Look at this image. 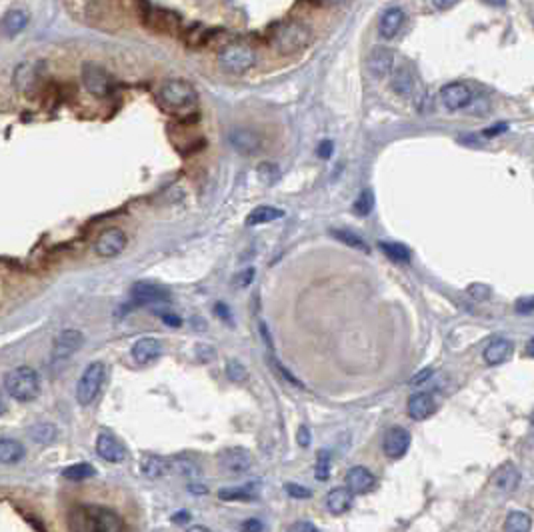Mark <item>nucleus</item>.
Listing matches in <instances>:
<instances>
[{"mask_svg": "<svg viewBox=\"0 0 534 532\" xmlns=\"http://www.w3.org/2000/svg\"><path fill=\"white\" fill-rule=\"evenodd\" d=\"M291 531L298 532V531H316V526L312 524V522H305V520H300V522H294L291 526Z\"/></svg>", "mask_w": 534, "mask_h": 532, "instance_id": "nucleus-53", "label": "nucleus"}, {"mask_svg": "<svg viewBox=\"0 0 534 532\" xmlns=\"http://www.w3.org/2000/svg\"><path fill=\"white\" fill-rule=\"evenodd\" d=\"M533 529V518L522 513V510H512L510 515L506 516L504 522V531L506 532H528Z\"/></svg>", "mask_w": 534, "mask_h": 532, "instance_id": "nucleus-32", "label": "nucleus"}, {"mask_svg": "<svg viewBox=\"0 0 534 532\" xmlns=\"http://www.w3.org/2000/svg\"><path fill=\"white\" fill-rule=\"evenodd\" d=\"M97 454L106 462H122L127 458V446L108 433H100L97 438Z\"/></svg>", "mask_w": 534, "mask_h": 532, "instance_id": "nucleus-15", "label": "nucleus"}, {"mask_svg": "<svg viewBox=\"0 0 534 532\" xmlns=\"http://www.w3.org/2000/svg\"><path fill=\"white\" fill-rule=\"evenodd\" d=\"M257 63V52L244 42L225 45L218 52V65L228 74H244Z\"/></svg>", "mask_w": 534, "mask_h": 532, "instance_id": "nucleus-4", "label": "nucleus"}, {"mask_svg": "<svg viewBox=\"0 0 534 532\" xmlns=\"http://www.w3.org/2000/svg\"><path fill=\"white\" fill-rule=\"evenodd\" d=\"M29 435L36 444H50L56 438V426L50 422H38L29 430Z\"/></svg>", "mask_w": 534, "mask_h": 532, "instance_id": "nucleus-36", "label": "nucleus"}, {"mask_svg": "<svg viewBox=\"0 0 534 532\" xmlns=\"http://www.w3.org/2000/svg\"><path fill=\"white\" fill-rule=\"evenodd\" d=\"M456 2L458 0H432V4L437 6L438 10H448V8H453Z\"/></svg>", "mask_w": 534, "mask_h": 532, "instance_id": "nucleus-55", "label": "nucleus"}, {"mask_svg": "<svg viewBox=\"0 0 534 532\" xmlns=\"http://www.w3.org/2000/svg\"><path fill=\"white\" fill-rule=\"evenodd\" d=\"M4 390L17 403H33L40 394V378L38 372L31 366H17L6 372Z\"/></svg>", "mask_w": 534, "mask_h": 532, "instance_id": "nucleus-2", "label": "nucleus"}, {"mask_svg": "<svg viewBox=\"0 0 534 532\" xmlns=\"http://www.w3.org/2000/svg\"><path fill=\"white\" fill-rule=\"evenodd\" d=\"M162 355V344L161 340L154 337H143L132 344V358L140 364L145 362H152Z\"/></svg>", "mask_w": 534, "mask_h": 532, "instance_id": "nucleus-21", "label": "nucleus"}, {"mask_svg": "<svg viewBox=\"0 0 534 532\" xmlns=\"http://www.w3.org/2000/svg\"><path fill=\"white\" fill-rule=\"evenodd\" d=\"M378 246H380V250L390 258V260H394V262H398V264H405L410 260V252H408V248H406L405 244H400V242H378Z\"/></svg>", "mask_w": 534, "mask_h": 532, "instance_id": "nucleus-35", "label": "nucleus"}, {"mask_svg": "<svg viewBox=\"0 0 534 532\" xmlns=\"http://www.w3.org/2000/svg\"><path fill=\"white\" fill-rule=\"evenodd\" d=\"M161 319L168 324V326H172V328H178V326L182 324V321L178 319L177 314H161Z\"/></svg>", "mask_w": 534, "mask_h": 532, "instance_id": "nucleus-54", "label": "nucleus"}, {"mask_svg": "<svg viewBox=\"0 0 534 532\" xmlns=\"http://www.w3.org/2000/svg\"><path fill=\"white\" fill-rule=\"evenodd\" d=\"M273 362H275L276 371H278V372H280V374H282V378H286V380H289V382H291V385H294V387L305 388V385H302V382H300V380H298V378H296V376H292L291 371H286V369H284V366H282V364H280V362H278V360H275V358H273Z\"/></svg>", "mask_w": 534, "mask_h": 532, "instance_id": "nucleus-45", "label": "nucleus"}, {"mask_svg": "<svg viewBox=\"0 0 534 532\" xmlns=\"http://www.w3.org/2000/svg\"><path fill=\"white\" fill-rule=\"evenodd\" d=\"M390 88L398 95V97H410L414 90V76L410 72L408 66H400L396 70H392L390 76Z\"/></svg>", "mask_w": 534, "mask_h": 532, "instance_id": "nucleus-26", "label": "nucleus"}, {"mask_svg": "<svg viewBox=\"0 0 534 532\" xmlns=\"http://www.w3.org/2000/svg\"><path fill=\"white\" fill-rule=\"evenodd\" d=\"M130 296L140 307L143 305H159V303H168L170 300L168 291H164L159 284H152V282H136V284H132Z\"/></svg>", "mask_w": 534, "mask_h": 532, "instance_id": "nucleus-16", "label": "nucleus"}, {"mask_svg": "<svg viewBox=\"0 0 534 532\" xmlns=\"http://www.w3.org/2000/svg\"><path fill=\"white\" fill-rule=\"evenodd\" d=\"M159 102L164 111L172 114H180L191 111L198 102L196 88L184 79H172L166 81L159 90Z\"/></svg>", "mask_w": 534, "mask_h": 532, "instance_id": "nucleus-1", "label": "nucleus"}, {"mask_svg": "<svg viewBox=\"0 0 534 532\" xmlns=\"http://www.w3.org/2000/svg\"><path fill=\"white\" fill-rule=\"evenodd\" d=\"M259 178L264 182V184H275L276 180L280 178V170H278V166L273 164V162H262L259 164Z\"/></svg>", "mask_w": 534, "mask_h": 532, "instance_id": "nucleus-40", "label": "nucleus"}, {"mask_svg": "<svg viewBox=\"0 0 534 532\" xmlns=\"http://www.w3.org/2000/svg\"><path fill=\"white\" fill-rule=\"evenodd\" d=\"M196 356H198L202 362H211V360L216 358V350H214L212 346H209V344H198V346H196Z\"/></svg>", "mask_w": 534, "mask_h": 532, "instance_id": "nucleus-44", "label": "nucleus"}, {"mask_svg": "<svg viewBox=\"0 0 534 532\" xmlns=\"http://www.w3.org/2000/svg\"><path fill=\"white\" fill-rule=\"evenodd\" d=\"M220 500H252L257 499V484H244L238 488H222L218 490Z\"/></svg>", "mask_w": 534, "mask_h": 532, "instance_id": "nucleus-33", "label": "nucleus"}, {"mask_svg": "<svg viewBox=\"0 0 534 532\" xmlns=\"http://www.w3.org/2000/svg\"><path fill=\"white\" fill-rule=\"evenodd\" d=\"M405 10L400 8V6H390L387 8L385 13H382V17H380V22H378V33L382 38H394L396 33L403 29V24H405Z\"/></svg>", "mask_w": 534, "mask_h": 532, "instance_id": "nucleus-20", "label": "nucleus"}, {"mask_svg": "<svg viewBox=\"0 0 534 532\" xmlns=\"http://www.w3.org/2000/svg\"><path fill=\"white\" fill-rule=\"evenodd\" d=\"M366 68L374 79H387L394 68V52L387 47H374L366 58Z\"/></svg>", "mask_w": 534, "mask_h": 532, "instance_id": "nucleus-14", "label": "nucleus"}, {"mask_svg": "<svg viewBox=\"0 0 534 532\" xmlns=\"http://www.w3.org/2000/svg\"><path fill=\"white\" fill-rule=\"evenodd\" d=\"M254 268H246L243 273H238V275L234 276V287L236 289H246L252 280H254Z\"/></svg>", "mask_w": 534, "mask_h": 532, "instance_id": "nucleus-43", "label": "nucleus"}, {"mask_svg": "<svg viewBox=\"0 0 534 532\" xmlns=\"http://www.w3.org/2000/svg\"><path fill=\"white\" fill-rule=\"evenodd\" d=\"M282 216H284V210L276 209V207H266V204H264V207H257V209L248 214L246 225L248 226L266 225V223L278 220V218H282Z\"/></svg>", "mask_w": 534, "mask_h": 532, "instance_id": "nucleus-30", "label": "nucleus"}, {"mask_svg": "<svg viewBox=\"0 0 534 532\" xmlns=\"http://www.w3.org/2000/svg\"><path fill=\"white\" fill-rule=\"evenodd\" d=\"M24 446L22 442L13 438H0V465H17L24 458Z\"/></svg>", "mask_w": 534, "mask_h": 532, "instance_id": "nucleus-27", "label": "nucleus"}, {"mask_svg": "<svg viewBox=\"0 0 534 532\" xmlns=\"http://www.w3.org/2000/svg\"><path fill=\"white\" fill-rule=\"evenodd\" d=\"M432 376V369H424V371H421L412 380H410V385H421V382H424V380H428Z\"/></svg>", "mask_w": 534, "mask_h": 532, "instance_id": "nucleus-52", "label": "nucleus"}, {"mask_svg": "<svg viewBox=\"0 0 534 532\" xmlns=\"http://www.w3.org/2000/svg\"><path fill=\"white\" fill-rule=\"evenodd\" d=\"M326 2H330V4H340V2H346V0H326Z\"/></svg>", "mask_w": 534, "mask_h": 532, "instance_id": "nucleus-61", "label": "nucleus"}, {"mask_svg": "<svg viewBox=\"0 0 534 532\" xmlns=\"http://www.w3.org/2000/svg\"><path fill=\"white\" fill-rule=\"evenodd\" d=\"M143 22L150 31L162 34H178L180 26H182L180 15L168 10V8H154L150 4H146L143 10Z\"/></svg>", "mask_w": 534, "mask_h": 532, "instance_id": "nucleus-6", "label": "nucleus"}, {"mask_svg": "<svg viewBox=\"0 0 534 532\" xmlns=\"http://www.w3.org/2000/svg\"><path fill=\"white\" fill-rule=\"evenodd\" d=\"M410 446V433L406 428H400V426H394L390 428L387 436H385V454L389 458H403Z\"/></svg>", "mask_w": 534, "mask_h": 532, "instance_id": "nucleus-17", "label": "nucleus"}, {"mask_svg": "<svg viewBox=\"0 0 534 532\" xmlns=\"http://www.w3.org/2000/svg\"><path fill=\"white\" fill-rule=\"evenodd\" d=\"M82 86L86 88L88 95L97 98H104L111 95L113 90V81L111 74L102 68V66L95 65V63H86L82 66Z\"/></svg>", "mask_w": 534, "mask_h": 532, "instance_id": "nucleus-8", "label": "nucleus"}, {"mask_svg": "<svg viewBox=\"0 0 534 532\" xmlns=\"http://www.w3.org/2000/svg\"><path fill=\"white\" fill-rule=\"evenodd\" d=\"M82 518L88 522L86 531H97V532H120L124 531V522L122 518L102 506H88L82 508Z\"/></svg>", "mask_w": 534, "mask_h": 532, "instance_id": "nucleus-7", "label": "nucleus"}, {"mask_svg": "<svg viewBox=\"0 0 534 532\" xmlns=\"http://www.w3.org/2000/svg\"><path fill=\"white\" fill-rule=\"evenodd\" d=\"M104 364L102 362H90L84 372H82L81 380L76 385V401L81 406H88L95 403V398L98 396L102 382H104Z\"/></svg>", "mask_w": 534, "mask_h": 532, "instance_id": "nucleus-5", "label": "nucleus"}, {"mask_svg": "<svg viewBox=\"0 0 534 532\" xmlns=\"http://www.w3.org/2000/svg\"><path fill=\"white\" fill-rule=\"evenodd\" d=\"M214 312L222 319V321H227V323H232V316H230V312H228L227 305H222V303H216L214 305Z\"/></svg>", "mask_w": 534, "mask_h": 532, "instance_id": "nucleus-50", "label": "nucleus"}, {"mask_svg": "<svg viewBox=\"0 0 534 532\" xmlns=\"http://www.w3.org/2000/svg\"><path fill=\"white\" fill-rule=\"evenodd\" d=\"M296 438H298V444H300V446H308V444H310V430H308V426H300Z\"/></svg>", "mask_w": 534, "mask_h": 532, "instance_id": "nucleus-51", "label": "nucleus"}, {"mask_svg": "<svg viewBox=\"0 0 534 532\" xmlns=\"http://www.w3.org/2000/svg\"><path fill=\"white\" fill-rule=\"evenodd\" d=\"M218 465L230 474H244L252 467V454L241 446H230L218 454Z\"/></svg>", "mask_w": 534, "mask_h": 532, "instance_id": "nucleus-10", "label": "nucleus"}, {"mask_svg": "<svg viewBox=\"0 0 534 532\" xmlns=\"http://www.w3.org/2000/svg\"><path fill=\"white\" fill-rule=\"evenodd\" d=\"M374 209V193L371 188H366V191H362L360 196L356 198L355 207L353 210L356 212V216H369Z\"/></svg>", "mask_w": 534, "mask_h": 532, "instance_id": "nucleus-38", "label": "nucleus"}, {"mask_svg": "<svg viewBox=\"0 0 534 532\" xmlns=\"http://www.w3.org/2000/svg\"><path fill=\"white\" fill-rule=\"evenodd\" d=\"M140 472L146 478L156 481V478H161V476L170 472V458H164L159 454H146L145 458L140 460Z\"/></svg>", "mask_w": 534, "mask_h": 532, "instance_id": "nucleus-24", "label": "nucleus"}, {"mask_svg": "<svg viewBox=\"0 0 534 532\" xmlns=\"http://www.w3.org/2000/svg\"><path fill=\"white\" fill-rule=\"evenodd\" d=\"M483 2H486V4H490V6H504L506 4V0H483Z\"/></svg>", "mask_w": 534, "mask_h": 532, "instance_id": "nucleus-59", "label": "nucleus"}, {"mask_svg": "<svg viewBox=\"0 0 534 532\" xmlns=\"http://www.w3.org/2000/svg\"><path fill=\"white\" fill-rule=\"evenodd\" d=\"M228 143L236 152L250 156V154H257L262 148V136L257 130L238 127V129H232L228 132Z\"/></svg>", "mask_w": 534, "mask_h": 532, "instance_id": "nucleus-11", "label": "nucleus"}, {"mask_svg": "<svg viewBox=\"0 0 534 532\" xmlns=\"http://www.w3.org/2000/svg\"><path fill=\"white\" fill-rule=\"evenodd\" d=\"M330 234L337 239V241H340L342 244H346V246H350V248H356V250H362V252H369L371 248H369V244H366V241L364 239H360L356 232H353V230H339V228H332L330 230Z\"/></svg>", "mask_w": 534, "mask_h": 532, "instance_id": "nucleus-34", "label": "nucleus"}, {"mask_svg": "<svg viewBox=\"0 0 534 532\" xmlns=\"http://www.w3.org/2000/svg\"><path fill=\"white\" fill-rule=\"evenodd\" d=\"M270 38H273V47L280 54H294V52L305 50L310 45L312 31L300 20H286L276 26Z\"/></svg>", "mask_w": 534, "mask_h": 532, "instance_id": "nucleus-3", "label": "nucleus"}, {"mask_svg": "<svg viewBox=\"0 0 534 532\" xmlns=\"http://www.w3.org/2000/svg\"><path fill=\"white\" fill-rule=\"evenodd\" d=\"M284 488H286V494L292 497V499H310L312 497V490L307 488V486H302V484L289 483Z\"/></svg>", "mask_w": 534, "mask_h": 532, "instance_id": "nucleus-42", "label": "nucleus"}, {"mask_svg": "<svg viewBox=\"0 0 534 532\" xmlns=\"http://www.w3.org/2000/svg\"><path fill=\"white\" fill-rule=\"evenodd\" d=\"M494 484L502 492H515L520 484V472L515 465H504L494 476Z\"/></svg>", "mask_w": 534, "mask_h": 532, "instance_id": "nucleus-28", "label": "nucleus"}, {"mask_svg": "<svg viewBox=\"0 0 534 532\" xmlns=\"http://www.w3.org/2000/svg\"><path fill=\"white\" fill-rule=\"evenodd\" d=\"M188 490H191V492H195V494H207V492H209V488H204L202 484H191V486H188Z\"/></svg>", "mask_w": 534, "mask_h": 532, "instance_id": "nucleus-57", "label": "nucleus"}, {"mask_svg": "<svg viewBox=\"0 0 534 532\" xmlns=\"http://www.w3.org/2000/svg\"><path fill=\"white\" fill-rule=\"evenodd\" d=\"M526 353H528L531 356H534V339L528 342V346H526Z\"/></svg>", "mask_w": 534, "mask_h": 532, "instance_id": "nucleus-60", "label": "nucleus"}, {"mask_svg": "<svg viewBox=\"0 0 534 532\" xmlns=\"http://www.w3.org/2000/svg\"><path fill=\"white\" fill-rule=\"evenodd\" d=\"M82 342H84V337H82L81 330H74V328L63 330L54 339V344H52V360H66V358H70L81 348Z\"/></svg>", "mask_w": 534, "mask_h": 532, "instance_id": "nucleus-13", "label": "nucleus"}, {"mask_svg": "<svg viewBox=\"0 0 534 532\" xmlns=\"http://www.w3.org/2000/svg\"><path fill=\"white\" fill-rule=\"evenodd\" d=\"M29 13L22 8H10L4 13V17L0 18V34L6 38H15L29 26Z\"/></svg>", "mask_w": 534, "mask_h": 532, "instance_id": "nucleus-18", "label": "nucleus"}, {"mask_svg": "<svg viewBox=\"0 0 534 532\" xmlns=\"http://www.w3.org/2000/svg\"><path fill=\"white\" fill-rule=\"evenodd\" d=\"M517 310L520 312V314H528V312H534V296H524V298H518Z\"/></svg>", "mask_w": 534, "mask_h": 532, "instance_id": "nucleus-46", "label": "nucleus"}, {"mask_svg": "<svg viewBox=\"0 0 534 532\" xmlns=\"http://www.w3.org/2000/svg\"><path fill=\"white\" fill-rule=\"evenodd\" d=\"M170 472H177L180 476H198L200 474V467L191 456H182L180 454V456L170 458Z\"/></svg>", "mask_w": 534, "mask_h": 532, "instance_id": "nucleus-31", "label": "nucleus"}, {"mask_svg": "<svg viewBox=\"0 0 534 532\" xmlns=\"http://www.w3.org/2000/svg\"><path fill=\"white\" fill-rule=\"evenodd\" d=\"M127 242L129 241L122 228H106L98 234L95 242V252L100 258H114L127 248Z\"/></svg>", "mask_w": 534, "mask_h": 532, "instance_id": "nucleus-9", "label": "nucleus"}, {"mask_svg": "<svg viewBox=\"0 0 534 532\" xmlns=\"http://www.w3.org/2000/svg\"><path fill=\"white\" fill-rule=\"evenodd\" d=\"M346 486L355 492V494H366L376 486L374 474L364 467H353L346 474Z\"/></svg>", "mask_w": 534, "mask_h": 532, "instance_id": "nucleus-19", "label": "nucleus"}, {"mask_svg": "<svg viewBox=\"0 0 534 532\" xmlns=\"http://www.w3.org/2000/svg\"><path fill=\"white\" fill-rule=\"evenodd\" d=\"M437 410V403L428 392H416L408 401V417L412 420H426Z\"/></svg>", "mask_w": 534, "mask_h": 532, "instance_id": "nucleus-22", "label": "nucleus"}, {"mask_svg": "<svg viewBox=\"0 0 534 532\" xmlns=\"http://www.w3.org/2000/svg\"><path fill=\"white\" fill-rule=\"evenodd\" d=\"M214 31H209L202 24H193L186 33H182V40L188 49H202L207 45H211V38Z\"/></svg>", "mask_w": 534, "mask_h": 532, "instance_id": "nucleus-29", "label": "nucleus"}, {"mask_svg": "<svg viewBox=\"0 0 534 532\" xmlns=\"http://www.w3.org/2000/svg\"><path fill=\"white\" fill-rule=\"evenodd\" d=\"M241 529H243V531L257 532V531H262V529H264V524L260 522L259 518H250V520L243 522V526H241Z\"/></svg>", "mask_w": 534, "mask_h": 532, "instance_id": "nucleus-49", "label": "nucleus"}, {"mask_svg": "<svg viewBox=\"0 0 534 532\" xmlns=\"http://www.w3.org/2000/svg\"><path fill=\"white\" fill-rule=\"evenodd\" d=\"M188 518H191V515H188L186 510H180V513H175V515H172V522L184 524V522H188Z\"/></svg>", "mask_w": 534, "mask_h": 532, "instance_id": "nucleus-56", "label": "nucleus"}, {"mask_svg": "<svg viewBox=\"0 0 534 532\" xmlns=\"http://www.w3.org/2000/svg\"><path fill=\"white\" fill-rule=\"evenodd\" d=\"M227 376L228 380H232V382H244L246 378H248V371H246V366H244L241 360H236V358H230L227 362Z\"/></svg>", "mask_w": 534, "mask_h": 532, "instance_id": "nucleus-39", "label": "nucleus"}, {"mask_svg": "<svg viewBox=\"0 0 534 532\" xmlns=\"http://www.w3.org/2000/svg\"><path fill=\"white\" fill-rule=\"evenodd\" d=\"M440 100L448 111H460L472 102V90L464 82H448L440 90Z\"/></svg>", "mask_w": 534, "mask_h": 532, "instance_id": "nucleus-12", "label": "nucleus"}, {"mask_svg": "<svg viewBox=\"0 0 534 532\" xmlns=\"http://www.w3.org/2000/svg\"><path fill=\"white\" fill-rule=\"evenodd\" d=\"M512 356V342L506 339H499L490 342L485 350V362L490 366H496L506 362Z\"/></svg>", "mask_w": 534, "mask_h": 532, "instance_id": "nucleus-25", "label": "nucleus"}, {"mask_svg": "<svg viewBox=\"0 0 534 532\" xmlns=\"http://www.w3.org/2000/svg\"><path fill=\"white\" fill-rule=\"evenodd\" d=\"M332 150H334V145L330 140H324L318 145V156L321 159H330L332 156Z\"/></svg>", "mask_w": 534, "mask_h": 532, "instance_id": "nucleus-47", "label": "nucleus"}, {"mask_svg": "<svg viewBox=\"0 0 534 532\" xmlns=\"http://www.w3.org/2000/svg\"><path fill=\"white\" fill-rule=\"evenodd\" d=\"M508 130V124H504V122H499V124H494V127H490V129H486L483 134L488 136V138H492V136H499L502 132H506Z\"/></svg>", "mask_w": 534, "mask_h": 532, "instance_id": "nucleus-48", "label": "nucleus"}, {"mask_svg": "<svg viewBox=\"0 0 534 532\" xmlns=\"http://www.w3.org/2000/svg\"><path fill=\"white\" fill-rule=\"evenodd\" d=\"M353 499H355V492H353L348 486L332 488V490L326 494V508H328L332 515H344V513L353 506Z\"/></svg>", "mask_w": 534, "mask_h": 532, "instance_id": "nucleus-23", "label": "nucleus"}, {"mask_svg": "<svg viewBox=\"0 0 534 532\" xmlns=\"http://www.w3.org/2000/svg\"><path fill=\"white\" fill-rule=\"evenodd\" d=\"M6 410H8V404H6V398H4V394L0 392V417H2V414H6Z\"/></svg>", "mask_w": 534, "mask_h": 532, "instance_id": "nucleus-58", "label": "nucleus"}, {"mask_svg": "<svg viewBox=\"0 0 534 532\" xmlns=\"http://www.w3.org/2000/svg\"><path fill=\"white\" fill-rule=\"evenodd\" d=\"M330 476V456L328 452H318V462H316V478L318 481H326Z\"/></svg>", "mask_w": 534, "mask_h": 532, "instance_id": "nucleus-41", "label": "nucleus"}, {"mask_svg": "<svg viewBox=\"0 0 534 532\" xmlns=\"http://www.w3.org/2000/svg\"><path fill=\"white\" fill-rule=\"evenodd\" d=\"M97 474V470L92 465H88V462H76V465H70V467H66L63 470V476L68 478V481H74V483H81V481H86V478H90V476H95Z\"/></svg>", "mask_w": 534, "mask_h": 532, "instance_id": "nucleus-37", "label": "nucleus"}]
</instances>
